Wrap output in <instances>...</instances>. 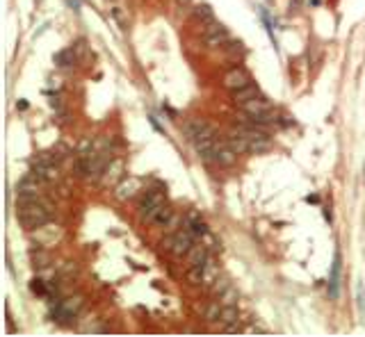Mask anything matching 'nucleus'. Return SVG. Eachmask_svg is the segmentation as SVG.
<instances>
[{
	"mask_svg": "<svg viewBox=\"0 0 365 337\" xmlns=\"http://www.w3.org/2000/svg\"><path fill=\"white\" fill-rule=\"evenodd\" d=\"M260 96V87L256 85V82H249V85L240 87V89L231 91V100L235 102V105H242V102L251 100V98H258Z\"/></svg>",
	"mask_w": 365,
	"mask_h": 337,
	"instance_id": "ddd939ff",
	"label": "nucleus"
},
{
	"mask_svg": "<svg viewBox=\"0 0 365 337\" xmlns=\"http://www.w3.org/2000/svg\"><path fill=\"white\" fill-rule=\"evenodd\" d=\"M187 282L194 287L203 285V267H189L187 269Z\"/></svg>",
	"mask_w": 365,
	"mask_h": 337,
	"instance_id": "5701e85b",
	"label": "nucleus"
},
{
	"mask_svg": "<svg viewBox=\"0 0 365 337\" xmlns=\"http://www.w3.org/2000/svg\"><path fill=\"white\" fill-rule=\"evenodd\" d=\"M203 41H206V48L217 50V48H224L228 41H231V32H228L222 23L212 21L203 28Z\"/></svg>",
	"mask_w": 365,
	"mask_h": 337,
	"instance_id": "f03ea898",
	"label": "nucleus"
},
{
	"mask_svg": "<svg viewBox=\"0 0 365 337\" xmlns=\"http://www.w3.org/2000/svg\"><path fill=\"white\" fill-rule=\"evenodd\" d=\"M137 192H142V185H139L137 178H121L119 183L114 185V198L121 203L133 198Z\"/></svg>",
	"mask_w": 365,
	"mask_h": 337,
	"instance_id": "6e6552de",
	"label": "nucleus"
},
{
	"mask_svg": "<svg viewBox=\"0 0 365 337\" xmlns=\"http://www.w3.org/2000/svg\"><path fill=\"white\" fill-rule=\"evenodd\" d=\"M121 171H124V162H121V160H112L103 173V180L105 183H116V180L121 178Z\"/></svg>",
	"mask_w": 365,
	"mask_h": 337,
	"instance_id": "6ab92c4d",
	"label": "nucleus"
},
{
	"mask_svg": "<svg viewBox=\"0 0 365 337\" xmlns=\"http://www.w3.org/2000/svg\"><path fill=\"white\" fill-rule=\"evenodd\" d=\"M167 203V194H164V189H146V192L139 196L137 201V212L139 217L146 212H151V210L160 208V205Z\"/></svg>",
	"mask_w": 365,
	"mask_h": 337,
	"instance_id": "39448f33",
	"label": "nucleus"
},
{
	"mask_svg": "<svg viewBox=\"0 0 365 337\" xmlns=\"http://www.w3.org/2000/svg\"><path fill=\"white\" fill-rule=\"evenodd\" d=\"M55 64L60 66V68H71L73 64L78 62V55H76V50L73 48H64V50H60V53H55Z\"/></svg>",
	"mask_w": 365,
	"mask_h": 337,
	"instance_id": "dca6fc26",
	"label": "nucleus"
},
{
	"mask_svg": "<svg viewBox=\"0 0 365 337\" xmlns=\"http://www.w3.org/2000/svg\"><path fill=\"white\" fill-rule=\"evenodd\" d=\"M16 219L26 230H39L51 221V205H41V201L35 203H23L16 210Z\"/></svg>",
	"mask_w": 365,
	"mask_h": 337,
	"instance_id": "f257e3e1",
	"label": "nucleus"
},
{
	"mask_svg": "<svg viewBox=\"0 0 365 337\" xmlns=\"http://www.w3.org/2000/svg\"><path fill=\"white\" fill-rule=\"evenodd\" d=\"M69 5L76 9V12H80V0H69Z\"/></svg>",
	"mask_w": 365,
	"mask_h": 337,
	"instance_id": "7c9ffc66",
	"label": "nucleus"
},
{
	"mask_svg": "<svg viewBox=\"0 0 365 337\" xmlns=\"http://www.w3.org/2000/svg\"><path fill=\"white\" fill-rule=\"evenodd\" d=\"M219 137L217 133L206 135V137H199L197 141H192L194 146V153L199 155V160H203L206 164H212V153H215V146H217Z\"/></svg>",
	"mask_w": 365,
	"mask_h": 337,
	"instance_id": "423d86ee",
	"label": "nucleus"
},
{
	"mask_svg": "<svg viewBox=\"0 0 365 337\" xmlns=\"http://www.w3.org/2000/svg\"><path fill=\"white\" fill-rule=\"evenodd\" d=\"M222 301H210L206 307V321L208 324H222Z\"/></svg>",
	"mask_w": 365,
	"mask_h": 337,
	"instance_id": "a211bd4d",
	"label": "nucleus"
},
{
	"mask_svg": "<svg viewBox=\"0 0 365 337\" xmlns=\"http://www.w3.org/2000/svg\"><path fill=\"white\" fill-rule=\"evenodd\" d=\"M306 201H308V203H320V196H315V194H313V196H306Z\"/></svg>",
	"mask_w": 365,
	"mask_h": 337,
	"instance_id": "2f4dec72",
	"label": "nucleus"
},
{
	"mask_svg": "<svg viewBox=\"0 0 365 337\" xmlns=\"http://www.w3.org/2000/svg\"><path fill=\"white\" fill-rule=\"evenodd\" d=\"M30 173H35L41 183H55V180L60 178V169H57V164L32 162V171H30Z\"/></svg>",
	"mask_w": 365,
	"mask_h": 337,
	"instance_id": "9b49d317",
	"label": "nucleus"
},
{
	"mask_svg": "<svg viewBox=\"0 0 365 337\" xmlns=\"http://www.w3.org/2000/svg\"><path fill=\"white\" fill-rule=\"evenodd\" d=\"M340 253L333 255V265H331V273H329V296L331 299H338L340 296Z\"/></svg>",
	"mask_w": 365,
	"mask_h": 337,
	"instance_id": "f8f14e48",
	"label": "nucleus"
},
{
	"mask_svg": "<svg viewBox=\"0 0 365 337\" xmlns=\"http://www.w3.org/2000/svg\"><path fill=\"white\" fill-rule=\"evenodd\" d=\"M258 16H260V21L265 23V30H267V34H270V39H272V41H274V46H276L274 23H272V18H270V14H267V9H265V7H260V9H258Z\"/></svg>",
	"mask_w": 365,
	"mask_h": 337,
	"instance_id": "b1692460",
	"label": "nucleus"
},
{
	"mask_svg": "<svg viewBox=\"0 0 365 337\" xmlns=\"http://www.w3.org/2000/svg\"><path fill=\"white\" fill-rule=\"evenodd\" d=\"M192 21H197V23H201V25H208V23H212L215 21V12H212V7L210 5H197V7L192 9Z\"/></svg>",
	"mask_w": 365,
	"mask_h": 337,
	"instance_id": "2eb2a0df",
	"label": "nucleus"
},
{
	"mask_svg": "<svg viewBox=\"0 0 365 337\" xmlns=\"http://www.w3.org/2000/svg\"><path fill=\"white\" fill-rule=\"evenodd\" d=\"M301 3H304V0H290V12H299Z\"/></svg>",
	"mask_w": 365,
	"mask_h": 337,
	"instance_id": "c756f323",
	"label": "nucleus"
},
{
	"mask_svg": "<svg viewBox=\"0 0 365 337\" xmlns=\"http://www.w3.org/2000/svg\"><path fill=\"white\" fill-rule=\"evenodd\" d=\"M185 257H187L189 267H206V262L210 260V255H208V248L203 246V244H194L192 251H189Z\"/></svg>",
	"mask_w": 365,
	"mask_h": 337,
	"instance_id": "4468645a",
	"label": "nucleus"
},
{
	"mask_svg": "<svg viewBox=\"0 0 365 337\" xmlns=\"http://www.w3.org/2000/svg\"><path fill=\"white\" fill-rule=\"evenodd\" d=\"M320 3H322V0H310V5H315V7H318Z\"/></svg>",
	"mask_w": 365,
	"mask_h": 337,
	"instance_id": "72a5a7b5",
	"label": "nucleus"
},
{
	"mask_svg": "<svg viewBox=\"0 0 365 337\" xmlns=\"http://www.w3.org/2000/svg\"><path fill=\"white\" fill-rule=\"evenodd\" d=\"M237 299H240V294H237L235 287H228L226 292H224L222 296H219V301H222V305H237Z\"/></svg>",
	"mask_w": 365,
	"mask_h": 337,
	"instance_id": "a878e982",
	"label": "nucleus"
},
{
	"mask_svg": "<svg viewBox=\"0 0 365 337\" xmlns=\"http://www.w3.org/2000/svg\"><path fill=\"white\" fill-rule=\"evenodd\" d=\"M240 321V312H237V305H224L222 310V326L228 328V326H235Z\"/></svg>",
	"mask_w": 365,
	"mask_h": 337,
	"instance_id": "aec40b11",
	"label": "nucleus"
},
{
	"mask_svg": "<svg viewBox=\"0 0 365 337\" xmlns=\"http://www.w3.org/2000/svg\"><path fill=\"white\" fill-rule=\"evenodd\" d=\"M235 160H237V153L228 146V141L219 139L215 146V153H212V164H217V167H233Z\"/></svg>",
	"mask_w": 365,
	"mask_h": 337,
	"instance_id": "0eeeda50",
	"label": "nucleus"
},
{
	"mask_svg": "<svg viewBox=\"0 0 365 337\" xmlns=\"http://www.w3.org/2000/svg\"><path fill=\"white\" fill-rule=\"evenodd\" d=\"M215 280H217V267L212 260H208L206 267H203V285H212Z\"/></svg>",
	"mask_w": 365,
	"mask_h": 337,
	"instance_id": "393cba45",
	"label": "nucleus"
},
{
	"mask_svg": "<svg viewBox=\"0 0 365 337\" xmlns=\"http://www.w3.org/2000/svg\"><path fill=\"white\" fill-rule=\"evenodd\" d=\"M30 292L37 296H48L51 294V285L48 282H43L41 278H32L30 280Z\"/></svg>",
	"mask_w": 365,
	"mask_h": 337,
	"instance_id": "4be33fe9",
	"label": "nucleus"
},
{
	"mask_svg": "<svg viewBox=\"0 0 365 337\" xmlns=\"http://www.w3.org/2000/svg\"><path fill=\"white\" fill-rule=\"evenodd\" d=\"M30 260H32V265L39 267V269H43V267H48L51 265V255H48L46 251H41V248H32L30 251Z\"/></svg>",
	"mask_w": 365,
	"mask_h": 337,
	"instance_id": "412c9836",
	"label": "nucleus"
},
{
	"mask_svg": "<svg viewBox=\"0 0 365 337\" xmlns=\"http://www.w3.org/2000/svg\"><path fill=\"white\" fill-rule=\"evenodd\" d=\"M176 3H178V5H181V7H187V5H189V3H192V0H176Z\"/></svg>",
	"mask_w": 365,
	"mask_h": 337,
	"instance_id": "473e14b6",
	"label": "nucleus"
},
{
	"mask_svg": "<svg viewBox=\"0 0 365 337\" xmlns=\"http://www.w3.org/2000/svg\"><path fill=\"white\" fill-rule=\"evenodd\" d=\"M194 232L189 230L187 226L181 228V230H176L172 235V244H169V251L174 253L176 257H183V255H187L189 251H192V246H194Z\"/></svg>",
	"mask_w": 365,
	"mask_h": 337,
	"instance_id": "7ed1b4c3",
	"label": "nucleus"
},
{
	"mask_svg": "<svg viewBox=\"0 0 365 337\" xmlns=\"http://www.w3.org/2000/svg\"><path fill=\"white\" fill-rule=\"evenodd\" d=\"M272 150V139L270 137H256V139H249V153L251 155H262Z\"/></svg>",
	"mask_w": 365,
	"mask_h": 337,
	"instance_id": "f3484780",
	"label": "nucleus"
},
{
	"mask_svg": "<svg viewBox=\"0 0 365 337\" xmlns=\"http://www.w3.org/2000/svg\"><path fill=\"white\" fill-rule=\"evenodd\" d=\"M76 271H78V269H76V262H66V265L60 269L62 276H69V278H71V276H76Z\"/></svg>",
	"mask_w": 365,
	"mask_h": 337,
	"instance_id": "cd10ccee",
	"label": "nucleus"
},
{
	"mask_svg": "<svg viewBox=\"0 0 365 337\" xmlns=\"http://www.w3.org/2000/svg\"><path fill=\"white\" fill-rule=\"evenodd\" d=\"M51 107L53 110H62V98L60 96H51Z\"/></svg>",
	"mask_w": 365,
	"mask_h": 337,
	"instance_id": "c85d7f7f",
	"label": "nucleus"
},
{
	"mask_svg": "<svg viewBox=\"0 0 365 337\" xmlns=\"http://www.w3.org/2000/svg\"><path fill=\"white\" fill-rule=\"evenodd\" d=\"M228 287H231L228 278H219V276H217V280L212 282V290H210V292H212V296H222L224 292L228 290Z\"/></svg>",
	"mask_w": 365,
	"mask_h": 337,
	"instance_id": "bb28decb",
	"label": "nucleus"
},
{
	"mask_svg": "<svg viewBox=\"0 0 365 337\" xmlns=\"http://www.w3.org/2000/svg\"><path fill=\"white\" fill-rule=\"evenodd\" d=\"M212 133H215V128H212L208 121L197 119V116H194V119H187L183 123V137L189 141V144L197 141L199 137H206V135H212Z\"/></svg>",
	"mask_w": 365,
	"mask_h": 337,
	"instance_id": "20e7f679",
	"label": "nucleus"
},
{
	"mask_svg": "<svg viewBox=\"0 0 365 337\" xmlns=\"http://www.w3.org/2000/svg\"><path fill=\"white\" fill-rule=\"evenodd\" d=\"M249 82H251L249 73H247L242 66L231 68V71H228L226 75H224V87H226L228 91H235V89H240V87L249 85Z\"/></svg>",
	"mask_w": 365,
	"mask_h": 337,
	"instance_id": "1a4fd4ad",
	"label": "nucleus"
},
{
	"mask_svg": "<svg viewBox=\"0 0 365 337\" xmlns=\"http://www.w3.org/2000/svg\"><path fill=\"white\" fill-rule=\"evenodd\" d=\"M172 219H174V212H172V208H169L167 203L160 205V208H155V210H151V212L142 214V221L144 223H153V226H167Z\"/></svg>",
	"mask_w": 365,
	"mask_h": 337,
	"instance_id": "9d476101",
	"label": "nucleus"
}]
</instances>
